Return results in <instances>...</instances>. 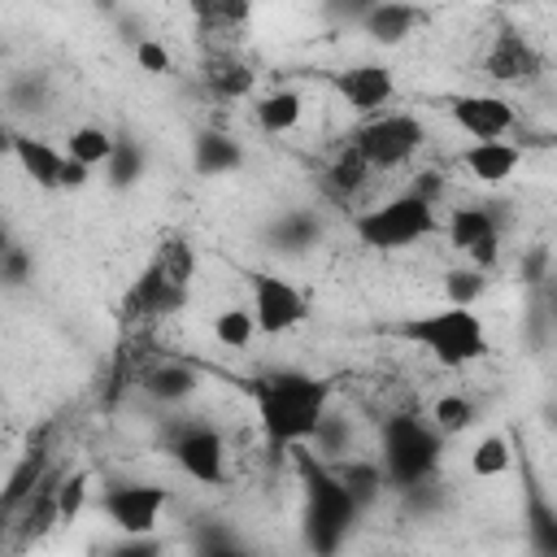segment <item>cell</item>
<instances>
[{
    "label": "cell",
    "mask_w": 557,
    "mask_h": 557,
    "mask_svg": "<svg viewBox=\"0 0 557 557\" xmlns=\"http://www.w3.org/2000/svg\"><path fill=\"white\" fill-rule=\"evenodd\" d=\"M135 61H139V70H148V74H157V78L174 70V61H170L165 44H161V39H152V35H139V39H135Z\"/></svg>",
    "instance_id": "cell-35"
},
{
    "label": "cell",
    "mask_w": 557,
    "mask_h": 557,
    "mask_svg": "<svg viewBox=\"0 0 557 557\" xmlns=\"http://www.w3.org/2000/svg\"><path fill=\"white\" fill-rule=\"evenodd\" d=\"M453 161L483 187H505L522 165V144L513 139H470L453 152Z\"/></svg>",
    "instance_id": "cell-16"
},
{
    "label": "cell",
    "mask_w": 557,
    "mask_h": 557,
    "mask_svg": "<svg viewBox=\"0 0 557 557\" xmlns=\"http://www.w3.org/2000/svg\"><path fill=\"white\" fill-rule=\"evenodd\" d=\"M205 374L183 357H144L135 366V387L157 405H183L200 392Z\"/></svg>",
    "instance_id": "cell-15"
},
{
    "label": "cell",
    "mask_w": 557,
    "mask_h": 557,
    "mask_svg": "<svg viewBox=\"0 0 557 557\" xmlns=\"http://www.w3.org/2000/svg\"><path fill=\"white\" fill-rule=\"evenodd\" d=\"M318 235H322V226L309 209H292L274 222V248H283V252H305L318 244Z\"/></svg>",
    "instance_id": "cell-32"
},
{
    "label": "cell",
    "mask_w": 557,
    "mask_h": 557,
    "mask_svg": "<svg viewBox=\"0 0 557 557\" xmlns=\"http://www.w3.org/2000/svg\"><path fill=\"white\" fill-rule=\"evenodd\" d=\"M548 265H553L548 244H531V248L522 252V261H518V274H522V283L544 287V283H548Z\"/></svg>",
    "instance_id": "cell-36"
},
{
    "label": "cell",
    "mask_w": 557,
    "mask_h": 557,
    "mask_svg": "<svg viewBox=\"0 0 557 557\" xmlns=\"http://www.w3.org/2000/svg\"><path fill=\"white\" fill-rule=\"evenodd\" d=\"M144 170H148L144 144L131 139V135H113V148H109V157H104V178H109V187H113V191H126V187H135V183L144 178Z\"/></svg>",
    "instance_id": "cell-25"
},
{
    "label": "cell",
    "mask_w": 557,
    "mask_h": 557,
    "mask_svg": "<svg viewBox=\"0 0 557 557\" xmlns=\"http://www.w3.org/2000/svg\"><path fill=\"white\" fill-rule=\"evenodd\" d=\"M252 83H257V70L235 48H213L205 57V87L218 100H244L252 96Z\"/></svg>",
    "instance_id": "cell-19"
},
{
    "label": "cell",
    "mask_w": 557,
    "mask_h": 557,
    "mask_svg": "<svg viewBox=\"0 0 557 557\" xmlns=\"http://www.w3.org/2000/svg\"><path fill=\"white\" fill-rule=\"evenodd\" d=\"M9 244H13V235H9V226H4V222H0V252H4V248H9Z\"/></svg>",
    "instance_id": "cell-42"
},
{
    "label": "cell",
    "mask_w": 557,
    "mask_h": 557,
    "mask_svg": "<svg viewBox=\"0 0 557 557\" xmlns=\"http://www.w3.org/2000/svg\"><path fill=\"white\" fill-rule=\"evenodd\" d=\"M322 174H326V187H331L335 196H344V200H348V196H357V191L374 178V170L366 165V157L357 152V144H352V139H348V144H339V148L331 152V161H326V170H322Z\"/></svg>",
    "instance_id": "cell-23"
},
{
    "label": "cell",
    "mask_w": 557,
    "mask_h": 557,
    "mask_svg": "<svg viewBox=\"0 0 557 557\" xmlns=\"http://www.w3.org/2000/svg\"><path fill=\"white\" fill-rule=\"evenodd\" d=\"M326 83H331V91L339 96V104H344L348 113H357V117H370V113H379V109H387V104L396 100V74H392V65H383V61L344 65V70H335Z\"/></svg>",
    "instance_id": "cell-11"
},
{
    "label": "cell",
    "mask_w": 557,
    "mask_h": 557,
    "mask_svg": "<svg viewBox=\"0 0 557 557\" xmlns=\"http://www.w3.org/2000/svg\"><path fill=\"white\" fill-rule=\"evenodd\" d=\"M26 278H30V252H26L22 244H9V248L0 252V283L22 287Z\"/></svg>",
    "instance_id": "cell-37"
},
{
    "label": "cell",
    "mask_w": 557,
    "mask_h": 557,
    "mask_svg": "<svg viewBox=\"0 0 557 557\" xmlns=\"http://www.w3.org/2000/svg\"><path fill=\"white\" fill-rule=\"evenodd\" d=\"M509 466H513V444H509V435L487 431V435L474 440V448H470V474H474V479H500Z\"/></svg>",
    "instance_id": "cell-29"
},
{
    "label": "cell",
    "mask_w": 557,
    "mask_h": 557,
    "mask_svg": "<svg viewBox=\"0 0 557 557\" xmlns=\"http://www.w3.org/2000/svg\"><path fill=\"white\" fill-rule=\"evenodd\" d=\"M348 139L357 144V152L366 157V165L374 174H387V170H405L422 152L426 122L418 113H405V109H379V113L361 117Z\"/></svg>",
    "instance_id": "cell-6"
},
{
    "label": "cell",
    "mask_w": 557,
    "mask_h": 557,
    "mask_svg": "<svg viewBox=\"0 0 557 557\" xmlns=\"http://www.w3.org/2000/svg\"><path fill=\"white\" fill-rule=\"evenodd\" d=\"M87 496H91V470H65L57 479V513H61V522H78L83 509H87Z\"/></svg>",
    "instance_id": "cell-33"
},
{
    "label": "cell",
    "mask_w": 557,
    "mask_h": 557,
    "mask_svg": "<svg viewBox=\"0 0 557 557\" xmlns=\"http://www.w3.org/2000/svg\"><path fill=\"white\" fill-rule=\"evenodd\" d=\"M52 466V453H44V448H30V453H22V461L9 470V479H4V492H0V518H13V509L35 492V483L44 479V470Z\"/></svg>",
    "instance_id": "cell-24"
},
{
    "label": "cell",
    "mask_w": 557,
    "mask_h": 557,
    "mask_svg": "<svg viewBox=\"0 0 557 557\" xmlns=\"http://www.w3.org/2000/svg\"><path fill=\"white\" fill-rule=\"evenodd\" d=\"M252 405H257V422H261L270 448L287 453V448L305 444L309 431L318 426L322 409L331 405V383L309 370L283 366L252 383Z\"/></svg>",
    "instance_id": "cell-1"
},
{
    "label": "cell",
    "mask_w": 557,
    "mask_h": 557,
    "mask_svg": "<svg viewBox=\"0 0 557 557\" xmlns=\"http://www.w3.org/2000/svg\"><path fill=\"white\" fill-rule=\"evenodd\" d=\"M9 152H13V131L0 122V157H9Z\"/></svg>",
    "instance_id": "cell-41"
},
{
    "label": "cell",
    "mask_w": 557,
    "mask_h": 557,
    "mask_svg": "<svg viewBox=\"0 0 557 557\" xmlns=\"http://www.w3.org/2000/svg\"><path fill=\"white\" fill-rule=\"evenodd\" d=\"M448 122L470 135V139H509L518 131V109L513 100L496 96V91H461L444 104Z\"/></svg>",
    "instance_id": "cell-12"
},
{
    "label": "cell",
    "mask_w": 557,
    "mask_h": 557,
    "mask_svg": "<svg viewBox=\"0 0 557 557\" xmlns=\"http://www.w3.org/2000/svg\"><path fill=\"white\" fill-rule=\"evenodd\" d=\"M305 109L309 100L300 87H274V91L252 96V122L261 135H292L305 122Z\"/></svg>",
    "instance_id": "cell-18"
},
{
    "label": "cell",
    "mask_w": 557,
    "mask_h": 557,
    "mask_svg": "<svg viewBox=\"0 0 557 557\" xmlns=\"http://www.w3.org/2000/svg\"><path fill=\"white\" fill-rule=\"evenodd\" d=\"M444 457V435L422 413H392L379 426V466L396 492L435 479Z\"/></svg>",
    "instance_id": "cell-5"
},
{
    "label": "cell",
    "mask_w": 557,
    "mask_h": 557,
    "mask_svg": "<svg viewBox=\"0 0 557 557\" xmlns=\"http://www.w3.org/2000/svg\"><path fill=\"white\" fill-rule=\"evenodd\" d=\"M4 100H9L17 113L35 109V104L44 100V78H35V74H26V78H13V83H9V91H4Z\"/></svg>",
    "instance_id": "cell-38"
},
{
    "label": "cell",
    "mask_w": 557,
    "mask_h": 557,
    "mask_svg": "<svg viewBox=\"0 0 557 557\" xmlns=\"http://www.w3.org/2000/svg\"><path fill=\"white\" fill-rule=\"evenodd\" d=\"M335 474H339V483L348 487V496L357 500V509L366 513V509H374L379 500H383V492L392 487L387 483V474H383V466H379V457H366V453H348L344 461H335L331 466Z\"/></svg>",
    "instance_id": "cell-20"
},
{
    "label": "cell",
    "mask_w": 557,
    "mask_h": 557,
    "mask_svg": "<svg viewBox=\"0 0 557 557\" xmlns=\"http://www.w3.org/2000/svg\"><path fill=\"white\" fill-rule=\"evenodd\" d=\"M183 305H187V287H174L152 261L139 270V278L126 287V296H122V322L126 326H152V322H161V318H174V313H183Z\"/></svg>",
    "instance_id": "cell-13"
},
{
    "label": "cell",
    "mask_w": 557,
    "mask_h": 557,
    "mask_svg": "<svg viewBox=\"0 0 557 557\" xmlns=\"http://www.w3.org/2000/svg\"><path fill=\"white\" fill-rule=\"evenodd\" d=\"M109 148H113V131L109 126H96V122H83V126H74L65 135V157H74V161H83L91 170L104 165Z\"/></svg>",
    "instance_id": "cell-31"
},
{
    "label": "cell",
    "mask_w": 557,
    "mask_h": 557,
    "mask_svg": "<svg viewBox=\"0 0 557 557\" xmlns=\"http://www.w3.org/2000/svg\"><path fill=\"white\" fill-rule=\"evenodd\" d=\"M492 4H500V9H518V4H527V0H492Z\"/></svg>",
    "instance_id": "cell-43"
},
{
    "label": "cell",
    "mask_w": 557,
    "mask_h": 557,
    "mask_svg": "<svg viewBox=\"0 0 557 557\" xmlns=\"http://www.w3.org/2000/svg\"><path fill=\"white\" fill-rule=\"evenodd\" d=\"M248 287H252L248 309H252V322H257L261 335H287V331H296V326L309 318L305 292H300L296 283H287L283 274L261 270V274L248 278Z\"/></svg>",
    "instance_id": "cell-10"
},
{
    "label": "cell",
    "mask_w": 557,
    "mask_h": 557,
    "mask_svg": "<svg viewBox=\"0 0 557 557\" xmlns=\"http://www.w3.org/2000/svg\"><path fill=\"white\" fill-rule=\"evenodd\" d=\"M209 331H213V339H218L222 348L244 352V348L252 344V335H257V322H252V309H248V305H226V309L213 313Z\"/></svg>",
    "instance_id": "cell-30"
},
{
    "label": "cell",
    "mask_w": 557,
    "mask_h": 557,
    "mask_svg": "<svg viewBox=\"0 0 557 557\" xmlns=\"http://www.w3.org/2000/svg\"><path fill=\"white\" fill-rule=\"evenodd\" d=\"M483 292H487V270H479V265H470V261L444 274V296H448V305H479Z\"/></svg>",
    "instance_id": "cell-34"
},
{
    "label": "cell",
    "mask_w": 557,
    "mask_h": 557,
    "mask_svg": "<svg viewBox=\"0 0 557 557\" xmlns=\"http://www.w3.org/2000/svg\"><path fill=\"white\" fill-rule=\"evenodd\" d=\"M483 74L500 87H522L535 83L544 74V52L513 26H505L500 35H492L487 52H483Z\"/></svg>",
    "instance_id": "cell-14"
},
{
    "label": "cell",
    "mask_w": 557,
    "mask_h": 557,
    "mask_svg": "<svg viewBox=\"0 0 557 557\" xmlns=\"http://www.w3.org/2000/svg\"><path fill=\"white\" fill-rule=\"evenodd\" d=\"M440 231V205L422 191H400L352 213V235L374 252H400Z\"/></svg>",
    "instance_id": "cell-4"
},
{
    "label": "cell",
    "mask_w": 557,
    "mask_h": 557,
    "mask_svg": "<svg viewBox=\"0 0 557 557\" xmlns=\"http://www.w3.org/2000/svg\"><path fill=\"white\" fill-rule=\"evenodd\" d=\"M191 161L200 174H231L244 165V148H239V139H231L222 131H205V135H196Z\"/></svg>",
    "instance_id": "cell-26"
},
{
    "label": "cell",
    "mask_w": 557,
    "mask_h": 557,
    "mask_svg": "<svg viewBox=\"0 0 557 557\" xmlns=\"http://www.w3.org/2000/svg\"><path fill=\"white\" fill-rule=\"evenodd\" d=\"M87 178H91V165H83V161H74V157H65V152H61V174H57V187L78 191V187H87Z\"/></svg>",
    "instance_id": "cell-40"
},
{
    "label": "cell",
    "mask_w": 557,
    "mask_h": 557,
    "mask_svg": "<svg viewBox=\"0 0 557 557\" xmlns=\"http://www.w3.org/2000/svg\"><path fill=\"white\" fill-rule=\"evenodd\" d=\"M426 422H431L444 440H448V435H466V431L479 422V400L466 396V392H444V396L431 400Z\"/></svg>",
    "instance_id": "cell-27"
},
{
    "label": "cell",
    "mask_w": 557,
    "mask_h": 557,
    "mask_svg": "<svg viewBox=\"0 0 557 557\" xmlns=\"http://www.w3.org/2000/svg\"><path fill=\"white\" fill-rule=\"evenodd\" d=\"M305 448H309L318 461H326V466L344 461L348 453H357V431H352V418H348L344 409L326 405V409H322V418H318V426L309 431Z\"/></svg>",
    "instance_id": "cell-21"
},
{
    "label": "cell",
    "mask_w": 557,
    "mask_h": 557,
    "mask_svg": "<svg viewBox=\"0 0 557 557\" xmlns=\"http://www.w3.org/2000/svg\"><path fill=\"white\" fill-rule=\"evenodd\" d=\"M296 453V479H300V492H305V535H309V548L318 553H335L348 531L357 527L361 509L357 500L348 496V487L339 483V474L318 461L305 444L292 448Z\"/></svg>",
    "instance_id": "cell-3"
},
{
    "label": "cell",
    "mask_w": 557,
    "mask_h": 557,
    "mask_svg": "<svg viewBox=\"0 0 557 557\" xmlns=\"http://www.w3.org/2000/svg\"><path fill=\"white\" fill-rule=\"evenodd\" d=\"M152 265L174 283V287H187L191 292V278H196V248L187 235H165L152 252Z\"/></svg>",
    "instance_id": "cell-28"
},
{
    "label": "cell",
    "mask_w": 557,
    "mask_h": 557,
    "mask_svg": "<svg viewBox=\"0 0 557 557\" xmlns=\"http://www.w3.org/2000/svg\"><path fill=\"white\" fill-rule=\"evenodd\" d=\"M13 161L22 165V174H26L35 187L57 191V174H61V148H52L48 139H35V135H13Z\"/></svg>",
    "instance_id": "cell-22"
},
{
    "label": "cell",
    "mask_w": 557,
    "mask_h": 557,
    "mask_svg": "<svg viewBox=\"0 0 557 557\" xmlns=\"http://www.w3.org/2000/svg\"><path fill=\"white\" fill-rule=\"evenodd\" d=\"M505 231H509V218L500 213L496 200H466V205L448 209V218H444L448 244H453L470 265H479V270H496V265H500Z\"/></svg>",
    "instance_id": "cell-7"
},
{
    "label": "cell",
    "mask_w": 557,
    "mask_h": 557,
    "mask_svg": "<svg viewBox=\"0 0 557 557\" xmlns=\"http://www.w3.org/2000/svg\"><path fill=\"white\" fill-rule=\"evenodd\" d=\"M165 453L174 457V466L205 483V487H222L226 483V461H231V448H226V435L213 426V422H200V418H178L170 422L165 431Z\"/></svg>",
    "instance_id": "cell-8"
},
{
    "label": "cell",
    "mask_w": 557,
    "mask_h": 557,
    "mask_svg": "<svg viewBox=\"0 0 557 557\" xmlns=\"http://www.w3.org/2000/svg\"><path fill=\"white\" fill-rule=\"evenodd\" d=\"M357 26H361L366 39H374L383 48H396V44H405L409 35H418L426 26V9L413 4V0H379Z\"/></svg>",
    "instance_id": "cell-17"
},
{
    "label": "cell",
    "mask_w": 557,
    "mask_h": 557,
    "mask_svg": "<svg viewBox=\"0 0 557 557\" xmlns=\"http://www.w3.org/2000/svg\"><path fill=\"white\" fill-rule=\"evenodd\" d=\"M374 4H379V0H326V13H331L335 22H344V26H357Z\"/></svg>",
    "instance_id": "cell-39"
},
{
    "label": "cell",
    "mask_w": 557,
    "mask_h": 557,
    "mask_svg": "<svg viewBox=\"0 0 557 557\" xmlns=\"http://www.w3.org/2000/svg\"><path fill=\"white\" fill-rule=\"evenodd\" d=\"M165 505H170V487L161 483L126 479L100 487V518H109V527H117L122 535H152L161 527Z\"/></svg>",
    "instance_id": "cell-9"
},
{
    "label": "cell",
    "mask_w": 557,
    "mask_h": 557,
    "mask_svg": "<svg viewBox=\"0 0 557 557\" xmlns=\"http://www.w3.org/2000/svg\"><path fill=\"white\" fill-rule=\"evenodd\" d=\"M396 335L426 352L435 366L444 370H466L474 361L487 357L492 339H487V322L479 318L474 305H440V309H422V313H409Z\"/></svg>",
    "instance_id": "cell-2"
}]
</instances>
